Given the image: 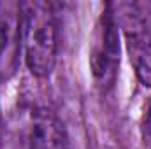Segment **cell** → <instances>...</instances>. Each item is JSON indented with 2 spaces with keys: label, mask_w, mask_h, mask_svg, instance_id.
Wrapping results in <instances>:
<instances>
[{
  "label": "cell",
  "mask_w": 151,
  "mask_h": 149,
  "mask_svg": "<svg viewBox=\"0 0 151 149\" xmlns=\"http://www.w3.org/2000/svg\"><path fill=\"white\" fill-rule=\"evenodd\" d=\"M23 54L28 70L35 77H47L58 56V21L51 4L21 2Z\"/></svg>",
  "instance_id": "obj_1"
},
{
  "label": "cell",
  "mask_w": 151,
  "mask_h": 149,
  "mask_svg": "<svg viewBox=\"0 0 151 149\" xmlns=\"http://www.w3.org/2000/svg\"><path fill=\"white\" fill-rule=\"evenodd\" d=\"M119 69V25L114 4H106L95 25L93 42L90 47V70L97 88L102 93L111 91Z\"/></svg>",
  "instance_id": "obj_2"
},
{
  "label": "cell",
  "mask_w": 151,
  "mask_h": 149,
  "mask_svg": "<svg viewBox=\"0 0 151 149\" xmlns=\"http://www.w3.org/2000/svg\"><path fill=\"white\" fill-rule=\"evenodd\" d=\"M114 12L125 34V46L134 74L142 86L151 88V34L141 11L134 4H119L114 5Z\"/></svg>",
  "instance_id": "obj_3"
},
{
  "label": "cell",
  "mask_w": 151,
  "mask_h": 149,
  "mask_svg": "<svg viewBox=\"0 0 151 149\" xmlns=\"http://www.w3.org/2000/svg\"><path fill=\"white\" fill-rule=\"evenodd\" d=\"M23 51L21 2H0V82L12 79Z\"/></svg>",
  "instance_id": "obj_4"
},
{
  "label": "cell",
  "mask_w": 151,
  "mask_h": 149,
  "mask_svg": "<svg viewBox=\"0 0 151 149\" xmlns=\"http://www.w3.org/2000/svg\"><path fill=\"white\" fill-rule=\"evenodd\" d=\"M28 149H69V139L62 121L47 109H39L30 125Z\"/></svg>",
  "instance_id": "obj_5"
},
{
  "label": "cell",
  "mask_w": 151,
  "mask_h": 149,
  "mask_svg": "<svg viewBox=\"0 0 151 149\" xmlns=\"http://www.w3.org/2000/svg\"><path fill=\"white\" fill-rule=\"evenodd\" d=\"M141 132H142V140H144L146 148L151 149V102L148 104V107H146V112H144Z\"/></svg>",
  "instance_id": "obj_6"
},
{
  "label": "cell",
  "mask_w": 151,
  "mask_h": 149,
  "mask_svg": "<svg viewBox=\"0 0 151 149\" xmlns=\"http://www.w3.org/2000/svg\"><path fill=\"white\" fill-rule=\"evenodd\" d=\"M148 7H150V11H151V4H150V5H148Z\"/></svg>",
  "instance_id": "obj_7"
}]
</instances>
